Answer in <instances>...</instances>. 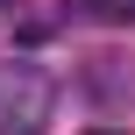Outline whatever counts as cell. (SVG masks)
<instances>
[{
    "label": "cell",
    "mask_w": 135,
    "mask_h": 135,
    "mask_svg": "<svg viewBox=\"0 0 135 135\" xmlns=\"http://www.w3.org/2000/svg\"><path fill=\"white\" fill-rule=\"evenodd\" d=\"M57 114V85L36 64H0V135H43Z\"/></svg>",
    "instance_id": "1"
},
{
    "label": "cell",
    "mask_w": 135,
    "mask_h": 135,
    "mask_svg": "<svg viewBox=\"0 0 135 135\" xmlns=\"http://www.w3.org/2000/svg\"><path fill=\"white\" fill-rule=\"evenodd\" d=\"M0 7H7V0H0Z\"/></svg>",
    "instance_id": "4"
},
{
    "label": "cell",
    "mask_w": 135,
    "mask_h": 135,
    "mask_svg": "<svg viewBox=\"0 0 135 135\" xmlns=\"http://www.w3.org/2000/svg\"><path fill=\"white\" fill-rule=\"evenodd\" d=\"M85 14H100V21H135V0H78Z\"/></svg>",
    "instance_id": "2"
},
{
    "label": "cell",
    "mask_w": 135,
    "mask_h": 135,
    "mask_svg": "<svg viewBox=\"0 0 135 135\" xmlns=\"http://www.w3.org/2000/svg\"><path fill=\"white\" fill-rule=\"evenodd\" d=\"M93 135H114V128H93Z\"/></svg>",
    "instance_id": "3"
}]
</instances>
